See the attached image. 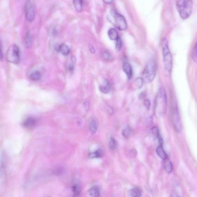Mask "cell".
Instances as JSON below:
<instances>
[{
  "label": "cell",
  "instance_id": "1",
  "mask_svg": "<svg viewBox=\"0 0 197 197\" xmlns=\"http://www.w3.org/2000/svg\"><path fill=\"white\" fill-rule=\"evenodd\" d=\"M177 10L181 18L186 19L191 16L193 8L191 1H178L176 2Z\"/></svg>",
  "mask_w": 197,
  "mask_h": 197
},
{
  "label": "cell",
  "instance_id": "2",
  "mask_svg": "<svg viewBox=\"0 0 197 197\" xmlns=\"http://www.w3.org/2000/svg\"><path fill=\"white\" fill-rule=\"evenodd\" d=\"M162 55L163 56L164 66L165 71L170 74L172 68V58L166 39L164 38L161 44Z\"/></svg>",
  "mask_w": 197,
  "mask_h": 197
},
{
  "label": "cell",
  "instance_id": "3",
  "mask_svg": "<svg viewBox=\"0 0 197 197\" xmlns=\"http://www.w3.org/2000/svg\"><path fill=\"white\" fill-rule=\"evenodd\" d=\"M156 72V65L154 61H149L145 66L142 72V78L144 82L149 83L155 78Z\"/></svg>",
  "mask_w": 197,
  "mask_h": 197
},
{
  "label": "cell",
  "instance_id": "4",
  "mask_svg": "<svg viewBox=\"0 0 197 197\" xmlns=\"http://www.w3.org/2000/svg\"><path fill=\"white\" fill-rule=\"evenodd\" d=\"M7 60L14 64H17L20 59L19 48L16 44H12L8 48L6 55Z\"/></svg>",
  "mask_w": 197,
  "mask_h": 197
},
{
  "label": "cell",
  "instance_id": "5",
  "mask_svg": "<svg viewBox=\"0 0 197 197\" xmlns=\"http://www.w3.org/2000/svg\"><path fill=\"white\" fill-rule=\"evenodd\" d=\"M111 14L114 18V24L118 29L121 31H124L127 29L128 25L124 16L115 10L112 11Z\"/></svg>",
  "mask_w": 197,
  "mask_h": 197
},
{
  "label": "cell",
  "instance_id": "6",
  "mask_svg": "<svg viewBox=\"0 0 197 197\" xmlns=\"http://www.w3.org/2000/svg\"><path fill=\"white\" fill-rule=\"evenodd\" d=\"M25 17L28 22H32L35 18V11L33 5L31 1H27L24 6Z\"/></svg>",
  "mask_w": 197,
  "mask_h": 197
},
{
  "label": "cell",
  "instance_id": "7",
  "mask_svg": "<svg viewBox=\"0 0 197 197\" xmlns=\"http://www.w3.org/2000/svg\"><path fill=\"white\" fill-rule=\"evenodd\" d=\"M173 123L174 126L177 132H181L182 130V126L180 119L178 109H175L173 114Z\"/></svg>",
  "mask_w": 197,
  "mask_h": 197
},
{
  "label": "cell",
  "instance_id": "8",
  "mask_svg": "<svg viewBox=\"0 0 197 197\" xmlns=\"http://www.w3.org/2000/svg\"><path fill=\"white\" fill-rule=\"evenodd\" d=\"M6 165L5 157L4 155H3L0 161V178L1 179H5L6 175Z\"/></svg>",
  "mask_w": 197,
  "mask_h": 197
},
{
  "label": "cell",
  "instance_id": "9",
  "mask_svg": "<svg viewBox=\"0 0 197 197\" xmlns=\"http://www.w3.org/2000/svg\"><path fill=\"white\" fill-rule=\"evenodd\" d=\"M112 85L110 82L108 80L105 79L103 83L99 87L100 90L101 92L105 94H108L110 92Z\"/></svg>",
  "mask_w": 197,
  "mask_h": 197
},
{
  "label": "cell",
  "instance_id": "10",
  "mask_svg": "<svg viewBox=\"0 0 197 197\" xmlns=\"http://www.w3.org/2000/svg\"><path fill=\"white\" fill-rule=\"evenodd\" d=\"M122 70L126 74L128 79L130 80L132 76V67L128 62H125L123 64Z\"/></svg>",
  "mask_w": 197,
  "mask_h": 197
},
{
  "label": "cell",
  "instance_id": "11",
  "mask_svg": "<svg viewBox=\"0 0 197 197\" xmlns=\"http://www.w3.org/2000/svg\"><path fill=\"white\" fill-rule=\"evenodd\" d=\"M128 195L129 197H141L142 193L139 188H135L128 191Z\"/></svg>",
  "mask_w": 197,
  "mask_h": 197
},
{
  "label": "cell",
  "instance_id": "12",
  "mask_svg": "<svg viewBox=\"0 0 197 197\" xmlns=\"http://www.w3.org/2000/svg\"><path fill=\"white\" fill-rule=\"evenodd\" d=\"M72 197H81V187L78 184H75L72 187Z\"/></svg>",
  "mask_w": 197,
  "mask_h": 197
},
{
  "label": "cell",
  "instance_id": "13",
  "mask_svg": "<svg viewBox=\"0 0 197 197\" xmlns=\"http://www.w3.org/2000/svg\"><path fill=\"white\" fill-rule=\"evenodd\" d=\"M89 197H99L100 190L98 186H94L92 187L88 191Z\"/></svg>",
  "mask_w": 197,
  "mask_h": 197
},
{
  "label": "cell",
  "instance_id": "14",
  "mask_svg": "<svg viewBox=\"0 0 197 197\" xmlns=\"http://www.w3.org/2000/svg\"><path fill=\"white\" fill-rule=\"evenodd\" d=\"M65 171H66L65 167L62 165H59L54 168L53 173L54 175L59 176L64 175L65 173Z\"/></svg>",
  "mask_w": 197,
  "mask_h": 197
},
{
  "label": "cell",
  "instance_id": "15",
  "mask_svg": "<svg viewBox=\"0 0 197 197\" xmlns=\"http://www.w3.org/2000/svg\"><path fill=\"white\" fill-rule=\"evenodd\" d=\"M163 165L165 171L168 173H171L172 169V165L171 161L168 158L164 160Z\"/></svg>",
  "mask_w": 197,
  "mask_h": 197
},
{
  "label": "cell",
  "instance_id": "16",
  "mask_svg": "<svg viewBox=\"0 0 197 197\" xmlns=\"http://www.w3.org/2000/svg\"><path fill=\"white\" fill-rule=\"evenodd\" d=\"M36 121L33 118H28L25 120L23 123L24 127L27 128H30L35 125Z\"/></svg>",
  "mask_w": 197,
  "mask_h": 197
},
{
  "label": "cell",
  "instance_id": "17",
  "mask_svg": "<svg viewBox=\"0 0 197 197\" xmlns=\"http://www.w3.org/2000/svg\"><path fill=\"white\" fill-rule=\"evenodd\" d=\"M156 153L160 158L161 159L165 160L167 158V155L164 150L162 145H160L157 148Z\"/></svg>",
  "mask_w": 197,
  "mask_h": 197
},
{
  "label": "cell",
  "instance_id": "18",
  "mask_svg": "<svg viewBox=\"0 0 197 197\" xmlns=\"http://www.w3.org/2000/svg\"><path fill=\"white\" fill-rule=\"evenodd\" d=\"M108 35L110 39L112 41L116 40L119 37L118 32L115 28H110L108 31Z\"/></svg>",
  "mask_w": 197,
  "mask_h": 197
},
{
  "label": "cell",
  "instance_id": "19",
  "mask_svg": "<svg viewBox=\"0 0 197 197\" xmlns=\"http://www.w3.org/2000/svg\"><path fill=\"white\" fill-rule=\"evenodd\" d=\"M59 52H60L62 55H67L70 52V48L68 45L65 44H62L60 45Z\"/></svg>",
  "mask_w": 197,
  "mask_h": 197
},
{
  "label": "cell",
  "instance_id": "20",
  "mask_svg": "<svg viewBox=\"0 0 197 197\" xmlns=\"http://www.w3.org/2000/svg\"><path fill=\"white\" fill-rule=\"evenodd\" d=\"M29 78L33 81H38L41 79V75L39 71H36L31 73L29 75Z\"/></svg>",
  "mask_w": 197,
  "mask_h": 197
},
{
  "label": "cell",
  "instance_id": "21",
  "mask_svg": "<svg viewBox=\"0 0 197 197\" xmlns=\"http://www.w3.org/2000/svg\"><path fill=\"white\" fill-rule=\"evenodd\" d=\"M74 6L77 12H81L82 9L83 1L77 0L73 1Z\"/></svg>",
  "mask_w": 197,
  "mask_h": 197
},
{
  "label": "cell",
  "instance_id": "22",
  "mask_svg": "<svg viewBox=\"0 0 197 197\" xmlns=\"http://www.w3.org/2000/svg\"><path fill=\"white\" fill-rule=\"evenodd\" d=\"M103 155V152L101 149H98L95 152L89 154V157L90 158H100Z\"/></svg>",
  "mask_w": 197,
  "mask_h": 197
},
{
  "label": "cell",
  "instance_id": "23",
  "mask_svg": "<svg viewBox=\"0 0 197 197\" xmlns=\"http://www.w3.org/2000/svg\"><path fill=\"white\" fill-rule=\"evenodd\" d=\"M89 129L92 134H95L96 133L97 130V125L96 121L95 120H92L91 121L89 125Z\"/></svg>",
  "mask_w": 197,
  "mask_h": 197
},
{
  "label": "cell",
  "instance_id": "24",
  "mask_svg": "<svg viewBox=\"0 0 197 197\" xmlns=\"http://www.w3.org/2000/svg\"><path fill=\"white\" fill-rule=\"evenodd\" d=\"M144 81L142 78H137L134 82V85L137 88H142L143 85Z\"/></svg>",
  "mask_w": 197,
  "mask_h": 197
},
{
  "label": "cell",
  "instance_id": "25",
  "mask_svg": "<svg viewBox=\"0 0 197 197\" xmlns=\"http://www.w3.org/2000/svg\"><path fill=\"white\" fill-rule=\"evenodd\" d=\"M25 42L26 46L28 48H30L32 45V39L30 34L28 33L25 35Z\"/></svg>",
  "mask_w": 197,
  "mask_h": 197
},
{
  "label": "cell",
  "instance_id": "26",
  "mask_svg": "<svg viewBox=\"0 0 197 197\" xmlns=\"http://www.w3.org/2000/svg\"><path fill=\"white\" fill-rule=\"evenodd\" d=\"M75 62H76L75 57V56L71 57L70 62L68 65V69L70 72H72L75 69Z\"/></svg>",
  "mask_w": 197,
  "mask_h": 197
},
{
  "label": "cell",
  "instance_id": "27",
  "mask_svg": "<svg viewBox=\"0 0 197 197\" xmlns=\"http://www.w3.org/2000/svg\"><path fill=\"white\" fill-rule=\"evenodd\" d=\"M132 129L129 126H127L122 131V135L125 139L129 138L131 135Z\"/></svg>",
  "mask_w": 197,
  "mask_h": 197
},
{
  "label": "cell",
  "instance_id": "28",
  "mask_svg": "<svg viewBox=\"0 0 197 197\" xmlns=\"http://www.w3.org/2000/svg\"><path fill=\"white\" fill-rule=\"evenodd\" d=\"M116 44H115V50L118 52L120 51L122 46V38L120 37H118L116 40Z\"/></svg>",
  "mask_w": 197,
  "mask_h": 197
},
{
  "label": "cell",
  "instance_id": "29",
  "mask_svg": "<svg viewBox=\"0 0 197 197\" xmlns=\"http://www.w3.org/2000/svg\"><path fill=\"white\" fill-rule=\"evenodd\" d=\"M102 56L107 61H111L113 58L112 55L109 52L107 51H104L103 52Z\"/></svg>",
  "mask_w": 197,
  "mask_h": 197
},
{
  "label": "cell",
  "instance_id": "30",
  "mask_svg": "<svg viewBox=\"0 0 197 197\" xmlns=\"http://www.w3.org/2000/svg\"><path fill=\"white\" fill-rule=\"evenodd\" d=\"M110 147L112 150H114L116 148L117 143L114 138H111L109 142Z\"/></svg>",
  "mask_w": 197,
  "mask_h": 197
},
{
  "label": "cell",
  "instance_id": "31",
  "mask_svg": "<svg viewBox=\"0 0 197 197\" xmlns=\"http://www.w3.org/2000/svg\"><path fill=\"white\" fill-rule=\"evenodd\" d=\"M151 133L152 135L155 137H156L157 138L158 135L160 134L159 130H158V128L156 127H154L153 128H151Z\"/></svg>",
  "mask_w": 197,
  "mask_h": 197
},
{
  "label": "cell",
  "instance_id": "32",
  "mask_svg": "<svg viewBox=\"0 0 197 197\" xmlns=\"http://www.w3.org/2000/svg\"><path fill=\"white\" fill-rule=\"evenodd\" d=\"M192 58L195 62L197 61V44H195L192 53Z\"/></svg>",
  "mask_w": 197,
  "mask_h": 197
},
{
  "label": "cell",
  "instance_id": "33",
  "mask_svg": "<svg viewBox=\"0 0 197 197\" xmlns=\"http://www.w3.org/2000/svg\"><path fill=\"white\" fill-rule=\"evenodd\" d=\"M137 152L135 149H132L128 152V155L131 158H135L137 155Z\"/></svg>",
  "mask_w": 197,
  "mask_h": 197
},
{
  "label": "cell",
  "instance_id": "34",
  "mask_svg": "<svg viewBox=\"0 0 197 197\" xmlns=\"http://www.w3.org/2000/svg\"><path fill=\"white\" fill-rule=\"evenodd\" d=\"M144 105L147 110H149L151 107V102L149 100L145 99L144 101Z\"/></svg>",
  "mask_w": 197,
  "mask_h": 197
},
{
  "label": "cell",
  "instance_id": "35",
  "mask_svg": "<svg viewBox=\"0 0 197 197\" xmlns=\"http://www.w3.org/2000/svg\"><path fill=\"white\" fill-rule=\"evenodd\" d=\"M3 58L2 41H1V38H0V61H2L3 60Z\"/></svg>",
  "mask_w": 197,
  "mask_h": 197
},
{
  "label": "cell",
  "instance_id": "36",
  "mask_svg": "<svg viewBox=\"0 0 197 197\" xmlns=\"http://www.w3.org/2000/svg\"><path fill=\"white\" fill-rule=\"evenodd\" d=\"M88 49L90 52L93 54H95V48L94 46L92 45V44H89V46H88Z\"/></svg>",
  "mask_w": 197,
  "mask_h": 197
},
{
  "label": "cell",
  "instance_id": "37",
  "mask_svg": "<svg viewBox=\"0 0 197 197\" xmlns=\"http://www.w3.org/2000/svg\"><path fill=\"white\" fill-rule=\"evenodd\" d=\"M146 93L145 92H141L140 94H139V99H144L146 97Z\"/></svg>",
  "mask_w": 197,
  "mask_h": 197
},
{
  "label": "cell",
  "instance_id": "38",
  "mask_svg": "<svg viewBox=\"0 0 197 197\" xmlns=\"http://www.w3.org/2000/svg\"><path fill=\"white\" fill-rule=\"evenodd\" d=\"M84 107H85V109L88 110V108H89V105H88V102H85L84 103Z\"/></svg>",
  "mask_w": 197,
  "mask_h": 197
},
{
  "label": "cell",
  "instance_id": "39",
  "mask_svg": "<svg viewBox=\"0 0 197 197\" xmlns=\"http://www.w3.org/2000/svg\"><path fill=\"white\" fill-rule=\"evenodd\" d=\"M113 2L111 0H105V1H104V2H105V4H109L112 3V2Z\"/></svg>",
  "mask_w": 197,
  "mask_h": 197
},
{
  "label": "cell",
  "instance_id": "40",
  "mask_svg": "<svg viewBox=\"0 0 197 197\" xmlns=\"http://www.w3.org/2000/svg\"><path fill=\"white\" fill-rule=\"evenodd\" d=\"M172 197H180L179 195L176 192H175L172 194Z\"/></svg>",
  "mask_w": 197,
  "mask_h": 197
},
{
  "label": "cell",
  "instance_id": "41",
  "mask_svg": "<svg viewBox=\"0 0 197 197\" xmlns=\"http://www.w3.org/2000/svg\"></svg>",
  "mask_w": 197,
  "mask_h": 197
}]
</instances>
